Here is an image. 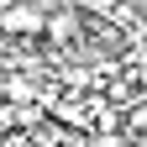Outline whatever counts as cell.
<instances>
[{
  "instance_id": "8",
  "label": "cell",
  "mask_w": 147,
  "mask_h": 147,
  "mask_svg": "<svg viewBox=\"0 0 147 147\" xmlns=\"http://www.w3.org/2000/svg\"><path fill=\"white\" fill-rule=\"evenodd\" d=\"M5 5H16V0H0V11H5Z\"/></svg>"
},
{
  "instance_id": "4",
  "label": "cell",
  "mask_w": 147,
  "mask_h": 147,
  "mask_svg": "<svg viewBox=\"0 0 147 147\" xmlns=\"http://www.w3.org/2000/svg\"><path fill=\"white\" fill-rule=\"evenodd\" d=\"M126 131H137V137H147V100H137L131 110H126Z\"/></svg>"
},
{
  "instance_id": "6",
  "label": "cell",
  "mask_w": 147,
  "mask_h": 147,
  "mask_svg": "<svg viewBox=\"0 0 147 147\" xmlns=\"http://www.w3.org/2000/svg\"><path fill=\"white\" fill-rule=\"evenodd\" d=\"M0 100H5V68H0Z\"/></svg>"
},
{
  "instance_id": "2",
  "label": "cell",
  "mask_w": 147,
  "mask_h": 147,
  "mask_svg": "<svg viewBox=\"0 0 147 147\" xmlns=\"http://www.w3.org/2000/svg\"><path fill=\"white\" fill-rule=\"evenodd\" d=\"M5 105H37V84L26 74H5Z\"/></svg>"
},
{
  "instance_id": "7",
  "label": "cell",
  "mask_w": 147,
  "mask_h": 147,
  "mask_svg": "<svg viewBox=\"0 0 147 147\" xmlns=\"http://www.w3.org/2000/svg\"><path fill=\"white\" fill-rule=\"evenodd\" d=\"M89 5H100V11H105V5H116V0H89Z\"/></svg>"
},
{
  "instance_id": "1",
  "label": "cell",
  "mask_w": 147,
  "mask_h": 147,
  "mask_svg": "<svg viewBox=\"0 0 147 147\" xmlns=\"http://www.w3.org/2000/svg\"><path fill=\"white\" fill-rule=\"evenodd\" d=\"M42 21H47V11L26 5V0H16V5L0 11V32H11V37H42Z\"/></svg>"
},
{
  "instance_id": "5",
  "label": "cell",
  "mask_w": 147,
  "mask_h": 147,
  "mask_svg": "<svg viewBox=\"0 0 147 147\" xmlns=\"http://www.w3.org/2000/svg\"><path fill=\"white\" fill-rule=\"evenodd\" d=\"M0 137H16V105L0 100Z\"/></svg>"
},
{
  "instance_id": "3",
  "label": "cell",
  "mask_w": 147,
  "mask_h": 147,
  "mask_svg": "<svg viewBox=\"0 0 147 147\" xmlns=\"http://www.w3.org/2000/svg\"><path fill=\"white\" fill-rule=\"evenodd\" d=\"M42 32H53V37H74L79 26H74V11H53L47 21H42Z\"/></svg>"
}]
</instances>
